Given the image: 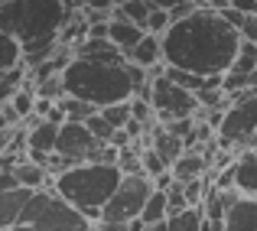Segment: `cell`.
Wrapping results in <instances>:
<instances>
[{"mask_svg":"<svg viewBox=\"0 0 257 231\" xmlns=\"http://www.w3.org/2000/svg\"><path fill=\"white\" fill-rule=\"evenodd\" d=\"M241 30L215 7H195L163 33V62L199 75H225L241 52Z\"/></svg>","mask_w":257,"mask_h":231,"instance_id":"6da1fadb","label":"cell"},{"mask_svg":"<svg viewBox=\"0 0 257 231\" xmlns=\"http://www.w3.org/2000/svg\"><path fill=\"white\" fill-rule=\"evenodd\" d=\"M62 75H65V91L78 94V98L91 101L98 107L117 104V101H131L140 94L137 72H134V62L127 56H120V59L75 56Z\"/></svg>","mask_w":257,"mask_h":231,"instance_id":"7a4b0ae2","label":"cell"},{"mask_svg":"<svg viewBox=\"0 0 257 231\" xmlns=\"http://www.w3.org/2000/svg\"><path fill=\"white\" fill-rule=\"evenodd\" d=\"M120 179H124V169L117 163H104V160H82L75 166H69L65 173L52 176L49 186L59 195L72 202L75 208H82L88 218L98 225L101 221V208L104 202L117 192Z\"/></svg>","mask_w":257,"mask_h":231,"instance_id":"3957f363","label":"cell"},{"mask_svg":"<svg viewBox=\"0 0 257 231\" xmlns=\"http://www.w3.org/2000/svg\"><path fill=\"white\" fill-rule=\"evenodd\" d=\"M72 20L69 0H0V26L23 43L56 39Z\"/></svg>","mask_w":257,"mask_h":231,"instance_id":"277c9868","label":"cell"},{"mask_svg":"<svg viewBox=\"0 0 257 231\" xmlns=\"http://www.w3.org/2000/svg\"><path fill=\"white\" fill-rule=\"evenodd\" d=\"M4 231H98V225L52 186H43L33 192L30 205L20 215L17 225Z\"/></svg>","mask_w":257,"mask_h":231,"instance_id":"5b68a950","label":"cell"},{"mask_svg":"<svg viewBox=\"0 0 257 231\" xmlns=\"http://www.w3.org/2000/svg\"><path fill=\"white\" fill-rule=\"evenodd\" d=\"M231 98L234 101L225 107L221 124H218V147L221 150H231V147L244 150L257 137V88L231 94Z\"/></svg>","mask_w":257,"mask_h":231,"instance_id":"8992f818","label":"cell"},{"mask_svg":"<svg viewBox=\"0 0 257 231\" xmlns=\"http://www.w3.org/2000/svg\"><path fill=\"white\" fill-rule=\"evenodd\" d=\"M157 189V179L150 173H124L117 192L104 202L101 208V221H134L144 215L147 199Z\"/></svg>","mask_w":257,"mask_h":231,"instance_id":"52a82bcc","label":"cell"},{"mask_svg":"<svg viewBox=\"0 0 257 231\" xmlns=\"http://www.w3.org/2000/svg\"><path fill=\"white\" fill-rule=\"evenodd\" d=\"M150 101H153V111H157L160 121H176V118H192L199 111V94L182 88L179 81H173L163 69L153 72L150 81Z\"/></svg>","mask_w":257,"mask_h":231,"instance_id":"ba28073f","label":"cell"},{"mask_svg":"<svg viewBox=\"0 0 257 231\" xmlns=\"http://www.w3.org/2000/svg\"><path fill=\"white\" fill-rule=\"evenodd\" d=\"M101 147V140L94 137V131L88 127V121H65L59 127V147L56 153L69 156V160L82 163V160H91L94 150Z\"/></svg>","mask_w":257,"mask_h":231,"instance_id":"9c48e42d","label":"cell"},{"mask_svg":"<svg viewBox=\"0 0 257 231\" xmlns=\"http://www.w3.org/2000/svg\"><path fill=\"white\" fill-rule=\"evenodd\" d=\"M59 121H52V118H36L33 114L30 118V134H26V147H30V156L36 163H49V156L56 153V147H59Z\"/></svg>","mask_w":257,"mask_h":231,"instance_id":"30bf717a","label":"cell"},{"mask_svg":"<svg viewBox=\"0 0 257 231\" xmlns=\"http://www.w3.org/2000/svg\"><path fill=\"white\" fill-rule=\"evenodd\" d=\"M225 231H257V195L238 192L225 208Z\"/></svg>","mask_w":257,"mask_h":231,"instance_id":"8fae6325","label":"cell"},{"mask_svg":"<svg viewBox=\"0 0 257 231\" xmlns=\"http://www.w3.org/2000/svg\"><path fill=\"white\" fill-rule=\"evenodd\" d=\"M33 192H36V189H30V186L4 189V202H0V225H4V228H13V225H17L20 215H23L26 205H30Z\"/></svg>","mask_w":257,"mask_h":231,"instance_id":"7c38bea8","label":"cell"},{"mask_svg":"<svg viewBox=\"0 0 257 231\" xmlns=\"http://www.w3.org/2000/svg\"><path fill=\"white\" fill-rule=\"evenodd\" d=\"M234 186L247 195H257V147H244L234 156Z\"/></svg>","mask_w":257,"mask_h":231,"instance_id":"4fadbf2b","label":"cell"},{"mask_svg":"<svg viewBox=\"0 0 257 231\" xmlns=\"http://www.w3.org/2000/svg\"><path fill=\"white\" fill-rule=\"evenodd\" d=\"M144 33H147V30H144L140 23L120 17V13H114V17H111V39L127 52V59H131V49L140 43V39H144Z\"/></svg>","mask_w":257,"mask_h":231,"instance_id":"5bb4252c","label":"cell"},{"mask_svg":"<svg viewBox=\"0 0 257 231\" xmlns=\"http://www.w3.org/2000/svg\"><path fill=\"white\" fill-rule=\"evenodd\" d=\"M131 62L144 65V69H157V62H163V36L147 30L144 39L131 49Z\"/></svg>","mask_w":257,"mask_h":231,"instance_id":"9a60e30c","label":"cell"},{"mask_svg":"<svg viewBox=\"0 0 257 231\" xmlns=\"http://www.w3.org/2000/svg\"><path fill=\"white\" fill-rule=\"evenodd\" d=\"M205 166H208V156L202 153L199 147H189V150L173 163V176L179 182H189V179H195V176L205 173Z\"/></svg>","mask_w":257,"mask_h":231,"instance_id":"2e32d148","label":"cell"},{"mask_svg":"<svg viewBox=\"0 0 257 231\" xmlns=\"http://www.w3.org/2000/svg\"><path fill=\"white\" fill-rule=\"evenodd\" d=\"M0 46H4V62H0V72H10V69H20L26 62V43L13 33H4L0 36Z\"/></svg>","mask_w":257,"mask_h":231,"instance_id":"e0dca14e","label":"cell"},{"mask_svg":"<svg viewBox=\"0 0 257 231\" xmlns=\"http://www.w3.org/2000/svg\"><path fill=\"white\" fill-rule=\"evenodd\" d=\"M140 218L147 221V225H157V221H166L170 218V192L166 189H153V195L147 199V205H144V215Z\"/></svg>","mask_w":257,"mask_h":231,"instance_id":"ac0fdd59","label":"cell"},{"mask_svg":"<svg viewBox=\"0 0 257 231\" xmlns=\"http://www.w3.org/2000/svg\"><path fill=\"white\" fill-rule=\"evenodd\" d=\"M170 225H173V231H202V225H205V208L202 205L179 208V212L170 215Z\"/></svg>","mask_w":257,"mask_h":231,"instance_id":"d6986e66","label":"cell"},{"mask_svg":"<svg viewBox=\"0 0 257 231\" xmlns=\"http://www.w3.org/2000/svg\"><path fill=\"white\" fill-rule=\"evenodd\" d=\"M59 104L65 107V118H69V121H88L91 114L101 111L98 104H91V101L78 98V94H62V98H59Z\"/></svg>","mask_w":257,"mask_h":231,"instance_id":"ffe728a7","label":"cell"},{"mask_svg":"<svg viewBox=\"0 0 257 231\" xmlns=\"http://www.w3.org/2000/svg\"><path fill=\"white\" fill-rule=\"evenodd\" d=\"M150 10H153V4L150 0H120L117 7H114V13H120V17H127V20H134V23H140L147 30V17H150ZM111 13V17H114Z\"/></svg>","mask_w":257,"mask_h":231,"instance_id":"44dd1931","label":"cell"},{"mask_svg":"<svg viewBox=\"0 0 257 231\" xmlns=\"http://www.w3.org/2000/svg\"><path fill=\"white\" fill-rule=\"evenodd\" d=\"M140 153H144V169H147V173L153 176V179H157V176H163V173H170V169H173V163L166 160V156L160 153V150H157L153 144L147 147V150H140Z\"/></svg>","mask_w":257,"mask_h":231,"instance_id":"7402d4cb","label":"cell"},{"mask_svg":"<svg viewBox=\"0 0 257 231\" xmlns=\"http://www.w3.org/2000/svg\"><path fill=\"white\" fill-rule=\"evenodd\" d=\"M131 101H134V98H131ZM131 101H117V104H107V107H101V114H104V118L111 121L114 127H127V121L134 118Z\"/></svg>","mask_w":257,"mask_h":231,"instance_id":"603a6c76","label":"cell"},{"mask_svg":"<svg viewBox=\"0 0 257 231\" xmlns=\"http://www.w3.org/2000/svg\"><path fill=\"white\" fill-rule=\"evenodd\" d=\"M173 26V17H170V10H160V7H153L150 10V17H147V30L150 33H157V36H163L166 30Z\"/></svg>","mask_w":257,"mask_h":231,"instance_id":"cb8c5ba5","label":"cell"},{"mask_svg":"<svg viewBox=\"0 0 257 231\" xmlns=\"http://www.w3.org/2000/svg\"><path fill=\"white\" fill-rule=\"evenodd\" d=\"M228 7H234L241 13H257V0H228Z\"/></svg>","mask_w":257,"mask_h":231,"instance_id":"d4e9b609","label":"cell"},{"mask_svg":"<svg viewBox=\"0 0 257 231\" xmlns=\"http://www.w3.org/2000/svg\"><path fill=\"white\" fill-rule=\"evenodd\" d=\"M153 7H160V10H173V7H179V4H186V0H150Z\"/></svg>","mask_w":257,"mask_h":231,"instance_id":"484cf974","label":"cell"},{"mask_svg":"<svg viewBox=\"0 0 257 231\" xmlns=\"http://www.w3.org/2000/svg\"><path fill=\"white\" fill-rule=\"evenodd\" d=\"M144 231H173V225H170V218H166V221H157V225H147Z\"/></svg>","mask_w":257,"mask_h":231,"instance_id":"4316f807","label":"cell"},{"mask_svg":"<svg viewBox=\"0 0 257 231\" xmlns=\"http://www.w3.org/2000/svg\"><path fill=\"white\" fill-rule=\"evenodd\" d=\"M251 147H257V137H254V140H251Z\"/></svg>","mask_w":257,"mask_h":231,"instance_id":"83f0119b","label":"cell"}]
</instances>
